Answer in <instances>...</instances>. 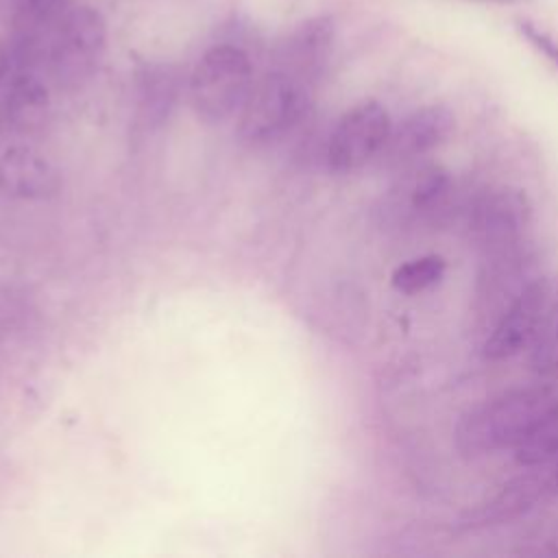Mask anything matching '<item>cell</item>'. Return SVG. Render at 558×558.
I'll use <instances>...</instances> for the list:
<instances>
[{
  "instance_id": "1",
  "label": "cell",
  "mask_w": 558,
  "mask_h": 558,
  "mask_svg": "<svg viewBox=\"0 0 558 558\" xmlns=\"http://www.w3.org/2000/svg\"><path fill=\"white\" fill-rule=\"evenodd\" d=\"M558 412V384L504 392L466 410L456 425V447L464 456L519 447Z\"/></svg>"
},
{
  "instance_id": "2",
  "label": "cell",
  "mask_w": 558,
  "mask_h": 558,
  "mask_svg": "<svg viewBox=\"0 0 558 558\" xmlns=\"http://www.w3.org/2000/svg\"><path fill=\"white\" fill-rule=\"evenodd\" d=\"M255 83L248 52L233 41L209 46L187 76V98L194 113L207 124H220L240 113Z\"/></svg>"
},
{
  "instance_id": "3",
  "label": "cell",
  "mask_w": 558,
  "mask_h": 558,
  "mask_svg": "<svg viewBox=\"0 0 558 558\" xmlns=\"http://www.w3.org/2000/svg\"><path fill=\"white\" fill-rule=\"evenodd\" d=\"M307 87L277 68L255 78L238 113L240 140L248 146H264L290 133L310 109Z\"/></svg>"
},
{
  "instance_id": "4",
  "label": "cell",
  "mask_w": 558,
  "mask_h": 558,
  "mask_svg": "<svg viewBox=\"0 0 558 558\" xmlns=\"http://www.w3.org/2000/svg\"><path fill=\"white\" fill-rule=\"evenodd\" d=\"M107 20L92 4H72L54 35L50 37L46 63L50 74L63 85L87 78L107 48Z\"/></svg>"
},
{
  "instance_id": "5",
  "label": "cell",
  "mask_w": 558,
  "mask_h": 558,
  "mask_svg": "<svg viewBox=\"0 0 558 558\" xmlns=\"http://www.w3.org/2000/svg\"><path fill=\"white\" fill-rule=\"evenodd\" d=\"M558 314V277H541L527 283L501 314L484 342L488 360H504L536 344Z\"/></svg>"
},
{
  "instance_id": "6",
  "label": "cell",
  "mask_w": 558,
  "mask_h": 558,
  "mask_svg": "<svg viewBox=\"0 0 558 558\" xmlns=\"http://www.w3.org/2000/svg\"><path fill=\"white\" fill-rule=\"evenodd\" d=\"M392 122L377 100H364L347 109L327 142V163L333 172H353L384 150Z\"/></svg>"
},
{
  "instance_id": "7",
  "label": "cell",
  "mask_w": 558,
  "mask_h": 558,
  "mask_svg": "<svg viewBox=\"0 0 558 558\" xmlns=\"http://www.w3.org/2000/svg\"><path fill=\"white\" fill-rule=\"evenodd\" d=\"M183 74L166 61H142L133 72V126L137 133L159 131L183 92Z\"/></svg>"
},
{
  "instance_id": "8",
  "label": "cell",
  "mask_w": 558,
  "mask_h": 558,
  "mask_svg": "<svg viewBox=\"0 0 558 558\" xmlns=\"http://www.w3.org/2000/svg\"><path fill=\"white\" fill-rule=\"evenodd\" d=\"M336 22L331 15H312L294 24L277 46V70L310 85L316 81L333 52Z\"/></svg>"
},
{
  "instance_id": "9",
  "label": "cell",
  "mask_w": 558,
  "mask_h": 558,
  "mask_svg": "<svg viewBox=\"0 0 558 558\" xmlns=\"http://www.w3.org/2000/svg\"><path fill=\"white\" fill-rule=\"evenodd\" d=\"M61 187L57 168L31 146H9L0 153V192L17 201H46Z\"/></svg>"
},
{
  "instance_id": "10",
  "label": "cell",
  "mask_w": 558,
  "mask_h": 558,
  "mask_svg": "<svg viewBox=\"0 0 558 558\" xmlns=\"http://www.w3.org/2000/svg\"><path fill=\"white\" fill-rule=\"evenodd\" d=\"M532 205L525 192L499 187L486 192L471 211V231L484 244H510L530 222Z\"/></svg>"
},
{
  "instance_id": "11",
  "label": "cell",
  "mask_w": 558,
  "mask_h": 558,
  "mask_svg": "<svg viewBox=\"0 0 558 558\" xmlns=\"http://www.w3.org/2000/svg\"><path fill=\"white\" fill-rule=\"evenodd\" d=\"M456 131V116L442 105H427L401 120L399 126H392L384 150L392 159H408L425 155L440 144H445Z\"/></svg>"
},
{
  "instance_id": "12",
  "label": "cell",
  "mask_w": 558,
  "mask_h": 558,
  "mask_svg": "<svg viewBox=\"0 0 558 558\" xmlns=\"http://www.w3.org/2000/svg\"><path fill=\"white\" fill-rule=\"evenodd\" d=\"M0 98L7 126L15 133H35L46 124L50 113V92L35 70H11L2 81Z\"/></svg>"
},
{
  "instance_id": "13",
  "label": "cell",
  "mask_w": 558,
  "mask_h": 558,
  "mask_svg": "<svg viewBox=\"0 0 558 558\" xmlns=\"http://www.w3.org/2000/svg\"><path fill=\"white\" fill-rule=\"evenodd\" d=\"M547 484L549 482L543 480L541 475L517 477L514 482L506 484L488 504L471 510L462 519V525L477 527V525H493V523L508 521V519L521 514L523 510L532 508L534 501L545 493Z\"/></svg>"
},
{
  "instance_id": "14",
  "label": "cell",
  "mask_w": 558,
  "mask_h": 558,
  "mask_svg": "<svg viewBox=\"0 0 558 558\" xmlns=\"http://www.w3.org/2000/svg\"><path fill=\"white\" fill-rule=\"evenodd\" d=\"M447 270V262L440 255H421L399 264L392 270L390 283L397 292L418 294L432 286H436Z\"/></svg>"
},
{
  "instance_id": "15",
  "label": "cell",
  "mask_w": 558,
  "mask_h": 558,
  "mask_svg": "<svg viewBox=\"0 0 558 558\" xmlns=\"http://www.w3.org/2000/svg\"><path fill=\"white\" fill-rule=\"evenodd\" d=\"M451 192V177L442 166H425L416 172L410 187V203L416 211L438 207Z\"/></svg>"
},
{
  "instance_id": "16",
  "label": "cell",
  "mask_w": 558,
  "mask_h": 558,
  "mask_svg": "<svg viewBox=\"0 0 558 558\" xmlns=\"http://www.w3.org/2000/svg\"><path fill=\"white\" fill-rule=\"evenodd\" d=\"M558 458V412L517 447V460L525 466L549 464Z\"/></svg>"
},
{
  "instance_id": "17",
  "label": "cell",
  "mask_w": 558,
  "mask_h": 558,
  "mask_svg": "<svg viewBox=\"0 0 558 558\" xmlns=\"http://www.w3.org/2000/svg\"><path fill=\"white\" fill-rule=\"evenodd\" d=\"M532 364L538 373H554L558 371V314L536 340V349L532 355Z\"/></svg>"
},
{
  "instance_id": "18",
  "label": "cell",
  "mask_w": 558,
  "mask_h": 558,
  "mask_svg": "<svg viewBox=\"0 0 558 558\" xmlns=\"http://www.w3.org/2000/svg\"><path fill=\"white\" fill-rule=\"evenodd\" d=\"M519 33L530 41L532 48H536L543 57H547L551 63L558 65V39H554L545 28L534 24L532 20H517Z\"/></svg>"
},
{
  "instance_id": "19",
  "label": "cell",
  "mask_w": 558,
  "mask_h": 558,
  "mask_svg": "<svg viewBox=\"0 0 558 558\" xmlns=\"http://www.w3.org/2000/svg\"><path fill=\"white\" fill-rule=\"evenodd\" d=\"M554 464V473H551V484L558 486V458L551 462Z\"/></svg>"
},
{
  "instance_id": "20",
  "label": "cell",
  "mask_w": 558,
  "mask_h": 558,
  "mask_svg": "<svg viewBox=\"0 0 558 558\" xmlns=\"http://www.w3.org/2000/svg\"><path fill=\"white\" fill-rule=\"evenodd\" d=\"M7 126V120H4V109H2V98H0V131Z\"/></svg>"
},
{
  "instance_id": "21",
  "label": "cell",
  "mask_w": 558,
  "mask_h": 558,
  "mask_svg": "<svg viewBox=\"0 0 558 558\" xmlns=\"http://www.w3.org/2000/svg\"><path fill=\"white\" fill-rule=\"evenodd\" d=\"M480 2H497V4H514L519 0H480Z\"/></svg>"
}]
</instances>
